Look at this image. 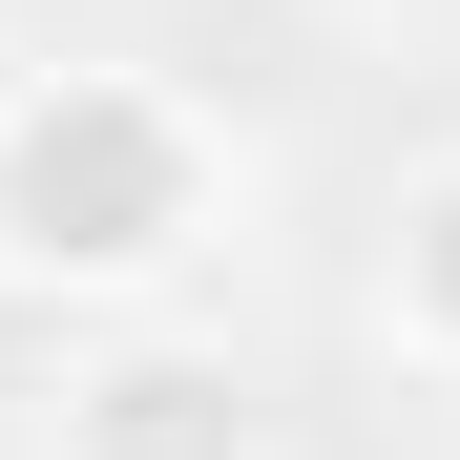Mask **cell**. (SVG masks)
Listing matches in <instances>:
<instances>
[{
	"instance_id": "obj_1",
	"label": "cell",
	"mask_w": 460,
	"mask_h": 460,
	"mask_svg": "<svg viewBox=\"0 0 460 460\" xmlns=\"http://www.w3.org/2000/svg\"><path fill=\"white\" fill-rule=\"evenodd\" d=\"M230 126L189 84H146V63H42V84H0V293H84V314H146L168 272L230 252Z\"/></svg>"
},
{
	"instance_id": "obj_2",
	"label": "cell",
	"mask_w": 460,
	"mask_h": 460,
	"mask_svg": "<svg viewBox=\"0 0 460 460\" xmlns=\"http://www.w3.org/2000/svg\"><path fill=\"white\" fill-rule=\"evenodd\" d=\"M63 460H272V398L230 335H105L63 376Z\"/></svg>"
},
{
	"instance_id": "obj_3",
	"label": "cell",
	"mask_w": 460,
	"mask_h": 460,
	"mask_svg": "<svg viewBox=\"0 0 460 460\" xmlns=\"http://www.w3.org/2000/svg\"><path fill=\"white\" fill-rule=\"evenodd\" d=\"M376 335H398L419 376H460V146L376 209Z\"/></svg>"
}]
</instances>
